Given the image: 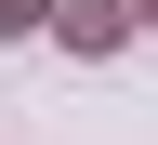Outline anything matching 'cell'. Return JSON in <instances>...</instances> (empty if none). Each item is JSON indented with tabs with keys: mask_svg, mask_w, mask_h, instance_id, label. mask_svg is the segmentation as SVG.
<instances>
[{
	"mask_svg": "<svg viewBox=\"0 0 158 145\" xmlns=\"http://www.w3.org/2000/svg\"><path fill=\"white\" fill-rule=\"evenodd\" d=\"M27 27H53V0H0V40H27Z\"/></svg>",
	"mask_w": 158,
	"mask_h": 145,
	"instance_id": "2",
	"label": "cell"
},
{
	"mask_svg": "<svg viewBox=\"0 0 158 145\" xmlns=\"http://www.w3.org/2000/svg\"><path fill=\"white\" fill-rule=\"evenodd\" d=\"M118 27H132V13H118V0H66V40H79V53H106Z\"/></svg>",
	"mask_w": 158,
	"mask_h": 145,
	"instance_id": "1",
	"label": "cell"
},
{
	"mask_svg": "<svg viewBox=\"0 0 158 145\" xmlns=\"http://www.w3.org/2000/svg\"><path fill=\"white\" fill-rule=\"evenodd\" d=\"M132 27H158V0H132Z\"/></svg>",
	"mask_w": 158,
	"mask_h": 145,
	"instance_id": "3",
	"label": "cell"
}]
</instances>
